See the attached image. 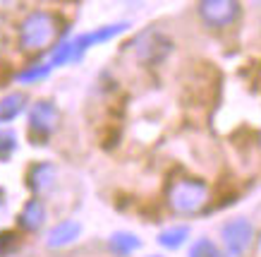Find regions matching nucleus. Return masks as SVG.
Masks as SVG:
<instances>
[{"mask_svg": "<svg viewBox=\"0 0 261 257\" xmlns=\"http://www.w3.org/2000/svg\"><path fill=\"white\" fill-rule=\"evenodd\" d=\"M187 238H190V226H170V228H166V231L159 233V245L166 250H177L182 248L185 243H187Z\"/></svg>", "mask_w": 261, "mask_h": 257, "instance_id": "12", "label": "nucleus"}, {"mask_svg": "<svg viewBox=\"0 0 261 257\" xmlns=\"http://www.w3.org/2000/svg\"><path fill=\"white\" fill-rule=\"evenodd\" d=\"M24 108H27V97L22 91H12L8 97H3L0 99V123L15 121Z\"/></svg>", "mask_w": 261, "mask_h": 257, "instance_id": "11", "label": "nucleus"}, {"mask_svg": "<svg viewBox=\"0 0 261 257\" xmlns=\"http://www.w3.org/2000/svg\"><path fill=\"white\" fill-rule=\"evenodd\" d=\"M46 224V207H43V202L41 200H29L24 204L22 214H19V226H22L24 231L29 233H36L41 231V226Z\"/></svg>", "mask_w": 261, "mask_h": 257, "instance_id": "8", "label": "nucleus"}, {"mask_svg": "<svg viewBox=\"0 0 261 257\" xmlns=\"http://www.w3.org/2000/svg\"><path fill=\"white\" fill-rule=\"evenodd\" d=\"M225 257H240V255H235V252H228V255H225Z\"/></svg>", "mask_w": 261, "mask_h": 257, "instance_id": "17", "label": "nucleus"}, {"mask_svg": "<svg viewBox=\"0 0 261 257\" xmlns=\"http://www.w3.org/2000/svg\"><path fill=\"white\" fill-rule=\"evenodd\" d=\"M190 257H223L218 245L208 238H197L190 245Z\"/></svg>", "mask_w": 261, "mask_h": 257, "instance_id": "13", "label": "nucleus"}, {"mask_svg": "<svg viewBox=\"0 0 261 257\" xmlns=\"http://www.w3.org/2000/svg\"><path fill=\"white\" fill-rule=\"evenodd\" d=\"M82 233V224L80 221H60V224H56L50 231L46 233V245L48 248H67V245H72V243H77V238H80Z\"/></svg>", "mask_w": 261, "mask_h": 257, "instance_id": "7", "label": "nucleus"}, {"mask_svg": "<svg viewBox=\"0 0 261 257\" xmlns=\"http://www.w3.org/2000/svg\"><path fill=\"white\" fill-rule=\"evenodd\" d=\"M56 178H58L56 166L43 161V163H36L32 169V173H29V185H32V190L36 195H43L56 185Z\"/></svg>", "mask_w": 261, "mask_h": 257, "instance_id": "9", "label": "nucleus"}, {"mask_svg": "<svg viewBox=\"0 0 261 257\" xmlns=\"http://www.w3.org/2000/svg\"><path fill=\"white\" fill-rule=\"evenodd\" d=\"M50 73V67H48V63H41V65H34V67H29L27 73L19 75V82H34V80H43L46 75Z\"/></svg>", "mask_w": 261, "mask_h": 257, "instance_id": "15", "label": "nucleus"}, {"mask_svg": "<svg viewBox=\"0 0 261 257\" xmlns=\"http://www.w3.org/2000/svg\"><path fill=\"white\" fill-rule=\"evenodd\" d=\"M60 125V108L48 99H39L34 101L29 108V128L32 132H36L39 137L53 135Z\"/></svg>", "mask_w": 261, "mask_h": 257, "instance_id": "5", "label": "nucleus"}, {"mask_svg": "<svg viewBox=\"0 0 261 257\" xmlns=\"http://www.w3.org/2000/svg\"><path fill=\"white\" fill-rule=\"evenodd\" d=\"M206 202H208V188H206V183L194 180V178L177 180L168 190V204L177 214H197L204 209Z\"/></svg>", "mask_w": 261, "mask_h": 257, "instance_id": "2", "label": "nucleus"}, {"mask_svg": "<svg viewBox=\"0 0 261 257\" xmlns=\"http://www.w3.org/2000/svg\"><path fill=\"white\" fill-rule=\"evenodd\" d=\"M17 152V132L10 128H0V159H10Z\"/></svg>", "mask_w": 261, "mask_h": 257, "instance_id": "14", "label": "nucleus"}, {"mask_svg": "<svg viewBox=\"0 0 261 257\" xmlns=\"http://www.w3.org/2000/svg\"><path fill=\"white\" fill-rule=\"evenodd\" d=\"M221 236H223V243L228 252H235V255H242L249 250V245L254 243V226L249 219L245 217H238L228 221V224L221 228Z\"/></svg>", "mask_w": 261, "mask_h": 257, "instance_id": "6", "label": "nucleus"}, {"mask_svg": "<svg viewBox=\"0 0 261 257\" xmlns=\"http://www.w3.org/2000/svg\"><path fill=\"white\" fill-rule=\"evenodd\" d=\"M122 3H127V5H137V3H142V0H122Z\"/></svg>", "mask_w": 261, "mask_h": 257, "instance_id": "16", "label": "nucleus"}, {"mask_svg": "<svg viewBox=\"0 0 261 257\" xmlns=\"http://www.w3.org/2000/svg\"><path fill=\"white\" fill-rule=\"evenodd\" d=\"M149 257H163V255H149Z\"/></svg>", "mask_w": 261, "mask_h": 257, "instance_id": "18", "label": "nucleus"}, {"mask_svg": "<svg viewBox=\"0 0 261 257\" xmlns=\"http://www.w3.org/2000/svg\"><path fill=\"white\" fill-rule=\"evenodd\" d=\"M108 248H111V252L115 257H127L142 248V238L129 231H115L108 238Z\"/></svg>", "mask_w": 261, "mask_h": 257, "instance_id": "10", "label": "nucleus"}, {"mask_svg": "<svg viewBox=\"0 0 261 257\" xmlns=\"http://www.w3.org/2000/svg\"><path fill=\"white\" fill-rule=\"evenodd\" d=\"M19 46L27 53L46 51L58 36V19L46 10H34L19 22Z\"/></svg>", "mask_w": 261, "mask_h": 257, "instance_id": "1", "label": "nucleus"}, {"mask_svg": "<svg viewBox=\"0 0 261 257\" xmlns=\"http://www.w3.org/2000/svg\"><path fill=\"white\" fill-rule=\"evenodd\" d=\"M197 12L199 19L208 29H228L242 15V3L240 0H199Z\"/></svg>", "mask_w": 261, "mask_h": 257, "instance_id": "3", "label": "nucleus"}, {"mask_svg": "<svg viewBox=\"0 0 261 257\" xmlns=\"http://www.w3.org/2000/svg\"><path fill=\"white\" fill-rule=\"evenodd\" d=\"M173 51V41L166 39L159 32H146L142 34L135 43V53L137 60L144 65H156L161 60H166V56Z\"/></svg>", "mask_w": 261, "mask_h": 257, "instance_id": "4", "label": "nucleus"}]
</instances>
